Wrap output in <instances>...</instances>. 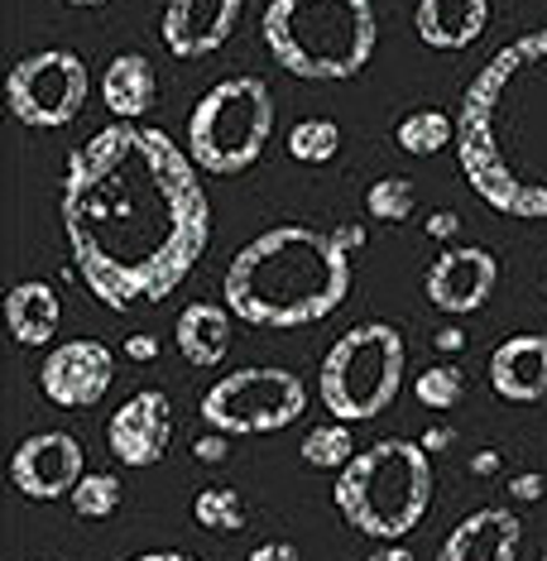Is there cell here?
I'll list each match as a JSON object with an SVG mask.
<instances>
[{
  "label": "cell",
  "mask_w": 547,
  "mask_h": 561,
  "mask_svg": "<svg viewBox=\"0 0 547 561\" xmlns=\"http://www.w3.org/2000/svg\"><path fill=\"white\" fill-rule=\"evenodd\" d=\"M432 504V451L423 442H371L337 476V508L355 533L379 542L409 538Z\"/></svg>",
  "instance_id": "obj_5"
},
{
  "label": "cell",
  "mask_w": 547,
  "mask_h": 561,
  "mask_svg": "<svg viewBox=\"0 0 547 561\" xmlns=\"http://www.w3.org/2000/svg\"><path fill=\"white\" fill-rule=\"evenodd\" d=\"M193 518L212 533H236V528H246V500H240L231 484H207L193 500Z\"/></svg>",
  "instance_id": "obj_24"
},
{
  "label": "cell",
  "mask_w": 547,
  "mask_h": 561,
  "mask_svg": "<svg viewBox=\"0 0 547 561\" xmlns=\"http://www.w3.org/2000/svg\"><path fill=\"white\" fill-rule=\"evenodd\" d=\"M116 360L101 341H62L39 365V389L54 408H92L106 399Z\"/></svg>",
  "instance_id": "obj_12"
},
{
  "label": "cell",
  "mask_w": 547,
  "mask_h": 561,
  "mask_svg": "<svg viewBox=\"0 0 547 561\" xmlns=\"http://www.w3.org/2000/svg\"><path fill=\"white\" fill-rule=\"evenodd\" d=\"M490 385L509 403H538L547 399V336L518 331L494 346L490 355Z\"/></svg>",
  "instance_id": "obj_16"
},
{
  "label": "cell",
  "mask_w": 547,
  "mask_h": 561,
  "mask_svg": "<svg viewBox=\"0 0 547 561\" xmlns=\"http://www.w3.org/2000/svg\"><path fill=\"white\" fill-rule=\"evenodd\" d=\"M125 355H130V360H155V355H159V336H149V331H139V336L125 341Z\"/></svg>",
  "instance_id": "obj_32"
},
{
  "label": "cell",
  "mask_w": 547,
  "mask_h": 561,
  "mask_svg": "<svg viewBox=\"0 0 547 561\" xmlns=\"http://www.w3.org/2000/svg\"><path fill=\"white\" fill-rule=\"evenodd\" d=\"M274 135V92L260 78H226L197 96L187 116V154L202 173L236 178L260 163Z\"/></svg>",
  "instance_id": "obj_6"
},
{
  "label": "cell",
  "mask_w": 547,
  "mask_h": 561,
  "mask_svg": "<svg viewBox=\"0 0 547 561\" xmlns=\"http://www.w3.org/2000/svg\"><path fill=\"white\" fill-rule=\"evenodd\" d=\"M494 284H500V264H494L490 250L480 245H452L432 260V270L423 278V293L432 308L452 312V317H466L476 308H486Z\"/></svg>",
  "instance_id": "obj_13"
},
{
  "label": "cell",
  "mask_w": 547,
  "mask_h": 561,
  "mask_svg": "<svg viewBox=\"0 0 547 561\" xmlns=\"http://www.w3.org/2000/svg\"><path fill=\"white\" fill-rule=\"evenodd\" d=\"M337 149H341V125L327 116H308L288 130V154L298 163H327L337 159Z\"/></svg>",
  "instance_id": "obj_23"
},
{
  "label": "cell",
  "mask_w": 547,
  "mask_h": 561,
  "mask_svg": "<svg viewBox=\"0 0 547 561\" xmlns=\"http://www.w3.org/2000/svg\"><path fill=\"white\" fill-rule=\"evenodd\" d=\"M82 476H87V461L72 432H34L10 456V484H15V494L39 500V504L72 494Z\"/></svg>",
  "instance_id": "obj_10"
},
{
  "label": "cell",
  "mask_w": 547,
  "mask_h": 561,
  "mask_svg": "<svg viewBox=\"0 0 547 561\" xmlns=\"http://www.w3.org/2000/svg\"><path fill=\"white\" fill-rule=\"evenodd\" d=\"M264 48L303 82H346L375 58V0H270Z\"/></svg>",
  "instance_id": "obj_4"
},
{
  "label": "cell",
  "mask_w": 547,
  "mask_h": 561,
  "mask_svg": "<svg viewBox=\"0 0 547 561\" xmlns=\"http://www.w3.org/2000/svg\"><path fill=\"white\" fill-rule=\"evenodd\" d=\"M490 24V0H418L413 10V30L428 48H442V54H456V48H470L486 34Z\"/></svg>",
  "instance_id": "obj_17"
},
{
  "label": "cell",
  "mask_w": 547,
  "mask_h": 561,
  "mask_svg": "<svg viewBox=\"0 0 547 561\" xmlns=\"http://www.w3.org/2000/svg\"><path fill=\"white\" fill-rule=\"evenodd\" d=\"M365 250V226H270L226 264L221 298L246 327L294 331L332 317L351 293V260Z\"/></svg>",
  "instance_id": "obj_3"
},
{
  "label": "cell",
  "mask_w": 547,
  "mask_h": 561,
  "mask_svg": "<svg viewBox=\"0 0 547 561\" xmlns=\"http://www.w3.org/2000/svg\"><path fill=\"white\" fill-rule=\"evenodd\" d=\"M403 154H437V149L456 145V121L442 116V111H413V116L399 121V130H394Z\"/></svg>",
  "instance_id": "obj_21"
},
{
  "label": "cell",
  "mask_w": 547,
  "mask_h": 561,
  "mask_svg": "<svg viewBox=\"0 0 547 561\" xmlns=\"http://www.w3.org/2000/svg\"><path fill=\"white\" fill-rule=\"evenodd\" d=\"M466 346V331L461 327H442L437 331V351H461Z\"/></svg>",
  "instance_id": "obj_36"
},
{
  "label": "cell",
  "mask_w": 547,
  "mask_h": 561,
  "mask_svg": "<svg viewBox=\"0 0 547 561\" xmlns=\"http://www.w3.org/2000/svg\"><path fill=\"white\" fill-rule=\"evenodd\" d=\"M130 561H197L187 552H145V557H130Z\"/></svg>",
  "instance_id": "obj_37"
},
{
  "label": "cell",
  "mask_w": 547,
  "mask_h": 561,
  "mask_svg": "<svg viewBox=\"0 0 547 561\" xmlns=\"http://www.w3.org/2000/svg\"><path fill=\"white\" fill-rule=\"evenodd\" d=\"M456 159L486 207L547 216V30L509 39L456 111Z\"/></svg>",
  "instance_id": "obj_2"
},
{
  "label": "cell",
  "mask_w": 547,
  "mask_h": 561,
  "mask_svg": "<svg viewBox=\"0 0 547 561\" xmlns=\"http://www.w3.org/2000/svg\"><path fill=\"white\" fill-rule=\"evenodd\" d=\"M155 62L145 54H121L111 58L106 78H101V101H106V111L116 121H139L149 106H155Z\"/></svg>",
  "instance_id": "obj_20"
},
{
  "label": "cell",
  "mask_w": 547,
  "mask_h": 561,
  "mask_svg": "<svg viewBox=\"0 0 547 561\" xmlns=\"http://www.w3.org/2000/svg\"><path fill=\"white\" fill-rule=\"evenodd\" d=\"M92 72L72 48H39L20 58L5 78V106L10 116L30 130H62L82 116Z\"/></svg>",
  "instance_id": "obj_9"
},
{
  "label": "cell",
  "mask_w": 547,
  "mask_h": 561,
  "mask_svg": "<svg viewBox=\"0 0 547 561\" xmlns=\"http://www.w3.org/2000/svg\"><path fill=\"white\" fill-rule=\"evenodd\" d=\"M418 207V187L409 178H375L371 193H365V211L375 221H409Z\"/></svg>",
  "instance_id": "obj_26"
},
{
  "label": "cell",
  "mask_w": 547,
  "mask_h": 561,
  "mask_svg": "<svg viewBox=\"0 0 547 561\" xmlns=\"http://www.w3.org/2000/svg\"><path fill=\"white\" fill-rule=\"evenodd\" d=\"M403 336L389 322H361L322 355L317 393L337 423H371L403 389Z\"/></svg>",
  "instance_id": "obj_7"
},
{
  "label": "cell",
  "mask_w": 547,
  "mask_h": 561,
  "mask_svg": "<svg viewBox=\"0 0 547 561\" xmlns=\"http://www.w3.org/2000/svg\"><path fill=\"white\" fill-rule=\"evenodd\" d=\"M308 408V389L294 369L278 365H250V369H231L226 379L202 393L197 413L212 432L226 437H264V432H284L294 427Z\"/></svg>",
  "instance_id": "obj_8"
},
{
  "label": "cell",
  "mask_w": 547,
  "mask_h": 561,
  "mask_svg": "<svg viewBox=\"0 0 547 561\" xmlns=\"http://www.w3.org/2000/svg\"><path fill=\"white\" fill-rule=\"evenodd\" d=\"M58 322H62V302H58L54 284L24 278V284H15L5 293V327L20 346H48Z\"/></svg>",
  "instance_id": "obj_19"
},
{
  "label": "cell",
  "mask_w": 547,
  "mask_h": 561,
  "mask_svg": "<svg viewBox=\"0 0 547 561\" xmlns=\"http://www.w3.org/2000/svg\"><path fill=\"white\" fill-rule=\"evenodd\" d=\"M303 461L312 470H346V461L355 456V437H351V423H327V427H312L303 437Z\"/></svg>",
  "instance_id": "obj_22"
},
{
  "label": "cell",
  "mask_w": 547,
  "mask_h": 561,
  "mask_svg": "<svg viewBox=\"0 0 547 561\" xmlns=\"http://www.w3.org/2000/svg\"><path fill=\"white\" fill-rule=\"evenodd\" d=\"M413 393H418V403L437 408V413H442V408H456V403H461V393H466L461 365H428L423 375H418Z\"/></svg>",
  "instance_id": "obj_27"
},
{
  "label": "cell",
  "mask_w": 547,
  "mask_h": 561,
  "mask_svg": "<svg viewBox=\"0 0 547 561\" xmlns=\"http://www.w3.org/2000/svg\"><path fill=\"white\" fill-rule=\"evenodd\" d=\"M246 561H303V557H298L294 542H260Z\"/></svg>",
  "instance_id": "obj_30"
},
{
  "label": "cell",
  "mask_w": 547,
  "mask_h": 561,
  "mask_svg": "<svg viewBox=\"0 0 547 561\" xmlns=\"http://www.w3.org/2000/svg\"><path fill=\"white\" fill-rule=\"evenodd\" d=\"M193 456L197 461H226V432H207V437H197Z\"/></svg>",
  "instance_id": "obj_29"
},
{
  "label": "cell",
  "mask_w": 547,
  "mask_h": 561,
  "mask_svg": "<svg viewBox=\"0 0 547 561\" xmlns=\"http://www.w3.org/2000/svg\"><path fill=\"white\" fill-rule=\"evenodd\" d=\"M456 231H461V216H456V211H432L428 216V236L432 240H452Z\"/></svg>",
  "instance_id": "obj_31"
},
{
  "label": "cell",
  "mask_w": 547,
  "mask_h": 561,
  "mask_svg": "<svg viewBox=\"0 0 547 561\" xmlns=\"http://www.w3.org/2000/svg\"><path fill=\"white\" fill-rule=\"evenodd\" d=\"M106 442H111V456L121 466H135V470H149L169 456V442H173V408H169V393L159 389H139L130 393L106 423Z\"/></svg>",
  "instance_id": "obj_11"
},
{
  "label": "cell",
  "mask_w": 547,
  "mask_h": 561,
  "mask_svg": "<svg viewBox=\"0 0 547 561\" xmlns=\"http://www.w3.org/2000/svg\"><path fill=\"white\" fill-rule=\"evenodd\" d=\"M68 500H72V508H78L82 518H92V523L96 518H111L121 508V480L111 476V470H87Z\"/></svg>",
  "instance_id": "obj_25"
},
{
  "label": "cell",
  "mask_w": 547,
  "mask_h": 561,
  "mask_svg": "<svg viewBox=\"0 0 547 561\" xmlns=\"http://www.w3.org/2000/svg\"><path fill=\"white\" fill-rule=\"evenodd\" d=\"M543 561H547V547H543Z\"/></svg>",
  "instance_id": "obj_39"
},
{
  "label": "cell",
  "mask_w": 547,
  "mask_h": 561,
  "mask_svg": "<svg viewBox=\"0 0 547 561\" xmlns=\"http://www.w3.org/2000/svg\"><path fill=\"white\" fill-rule=\"evenodd\" d=\"M452 442H456V427H428V432H423V446H428V451H447Z\"/></svg>",
  "instance_id": "obj_33"
},
{
  "label": "cell",
  "mask_w": 547,
  "mask_h": 561,
  "mask_svg": "<svg viewBox=\"0 0 547 561\" xmlns=\"http://www.w3.org/2000/svg\"><path fill=\"white\" fill-rule=\"evenodd\" d=\"M543 490H547V476H538V470H524V476H514L509 480V494H514V500H543Z\"/></svg>",
  "instance_id": "obj_28"
},
{
  "label": "cell",
  "mask_w": 547,
  "mask_h": 561,
  "mask_svg": "<svg viewBox=\"0 0 547 561\" xmlns=\"http://www.w3.org/2000/svg\"><path fill=\"white\" fill-rule=\"evenodd\" d=\"M202 169L155 125L116 121L62 163L58 211L72 270L96 302L130 312L193 274L212 240Z\"/></svg>",
  "instance_id": "obj_1"
},
{
  "label": "cell",
  "mask_w": 547,
  "mask_h": 561,
  "mask_svg": "<svg viewBox=\"0 0 547 561\" xmlns=\"http://www.w3.org/2000/svg\"><path fill=\"white\" fill-rule=\"evenodd\" d=\"M500 470V451H480L470 456V476H494Z\"/></svg>",
  "instance_id": "obj_35"
},
{
  "label": "cell",
  "mask_w": 547,
  "mask_h": 561,
  "mask_svg": "<svg viewBox=\"0 0 547 561\" xmlns=\"http://www.w3.org/2000/svg\"><path fill=\"white\" fill-rule=\"evenodd\" d=\"M231 308H216V302H187L183 312H178V351H183L187 365L197 369H212L226 360V351H231Z\"/></svg>",
  "instance_id": "obj_18"
},
{
  "label": "cell",
  "mask_w": 547,
  "mask_h": 561,
  "mask_svg": "<svg viewBox=\"0 0 547 561\" xmlns=\"http://www.w3.org/2000/svg\"><path fill=\"white\" fill-rule=\"evenodd\" d=\"M524 523L509 508H476L447 533L437 561H518Z\"/></svg>",
  "instance_id": "obj_15"
},
{
  "label": "cell",
  "mask_w": 547,
  "mask_h": 561,
  "mask_svg": "<svg viewBox=\"0 0 547 561\" xmlns=\"http://www.w3.org/2000/svg\"><path fill=\"white\" fill-rule=\"evenodd\" d=\"M246 0H169L163 5V48L173 58H207L236 34Z\"/></svg>",
  "instance_id": "obj_14"
},
{
  "label": "cell",
  "mask_w": 547,
  "mask_h": 561,
  "mask_svg": "<svg viewBox=\"0 0 547 561\" xmlns=\"http://www.w3.org/2000/svg\"><path fill=\"white\" fill-rule=\"evenodd\" d=\"M365 561H413V552L409 547H399V542H385V547H375Z\"/></svg>",
  "instance_id": "obj_34"
},
{
  "label": "cell",
  "mask_w": 547,
  "mask_h": 561,
  "mask_svg": "<svg viewBox=\"0 0 547 561\" xmlns=\"http://www.w3.org/2000/svg\"><path fill=\"white\" fill-rule=\"evenodd\" d=\"M68 5H78V10H101L106 0H68Z\"/></svg>",
  "instance_id": "obj_38"
}]
</instances>
